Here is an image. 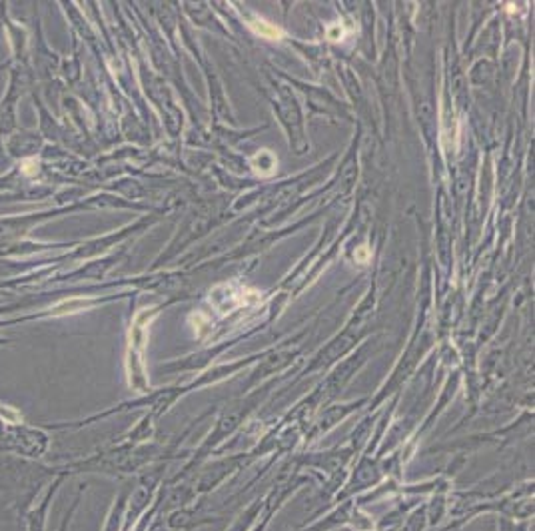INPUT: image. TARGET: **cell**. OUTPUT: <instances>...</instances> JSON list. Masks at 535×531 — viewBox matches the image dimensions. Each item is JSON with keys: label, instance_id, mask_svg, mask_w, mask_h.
<instances>
[{"label": "cell", "instance_id": "cell-2", "mask_svg": "<svg viewBox=\"0 0 535 531\" xmlns=\"http://www.w3.org/2000/svg\"><path fill=\"white\" fill-rule=\"evenodd\" d=\"M250 28L256 32V34H260L264 38H270V40H280L284 38V30L282 28H277L274 24H270L268 20H262V18H254L250 20Z\"/></svg>", "mask_w": 535, "mask_h": 531}, {"label": "cell", "instance_id": "cell-5", "mask_svg": "<svg viewBox=\"0 0 535 531\" xmlns=\"http://www.w3.org/2000/svg\"><path fill=\"white\" fill-rule=\"evenodd\" d=\"M341 34H344V30H341L339 26H336V28H332V30L328 32L330 40H341Z\"/></svg>", "mask_w": 535, "mask_h": 531}, {"label": "cell", "instance_id": "cell-4", "mask_svg": "<svg viewBox=\"0 0 535 531\" xmlns=\"http://www.w3.org/2000/svg\"><path fill=\"white\" fill-rule=\"evenodd\" d=\"M356 258H357V262H361V264H366V262L370 260V250H368L366 246H361L359 250H356Z\"/></svg>", "mask_w": 535, "mask_h": 531}, {"label": "cell", "instance_id": "cell-6", "mask_svg": "<svg viewBox=\"0 0 535 531\" xmlns=\"http://www.w3.org/2000/svg\"><path fill=\"white\" fill-rule=\"evenodd\" d=\"M32 162H34V160H28V162H26V164L22 166V170H24V172H26V174H32V172H34V170H36V166H30Z\"/></svg>", "mask_w": 535, "mask_h": 531}, {"label": "cell", "instance_id": "cell-3", "mask_svg": "<svg viewBox=\"0 0 535 531\" xmlns=\"http://www.w3.org/2000/svg\"><path fill=\"white\" fill-rule=\"evenodd\" d=\"M92 304V300H84V298H72L66 302H60L58 306L52 308V315H64V314H76L80 310H86Z\"/></svg>", "mask_w": 535, "mask_h": 531}, {"label": "cell", "instance_id": "cell-1", "mask_svg": "<svg viewBox=\"0 0 535 531\" xmlns=\"http://www.w3.org/2000/svg\"><path fill=\"white\" fill-rule=\"evenodd\" d=\"M156 310H142L136 314L134 324L130 330V348H128V375H130V386L136 390H144L146 377H144V366H142V352L146 344V326H150V320L154 317Z\"/></svg>", "mask_w": 535, "mask_h": 531}]
</instances>
